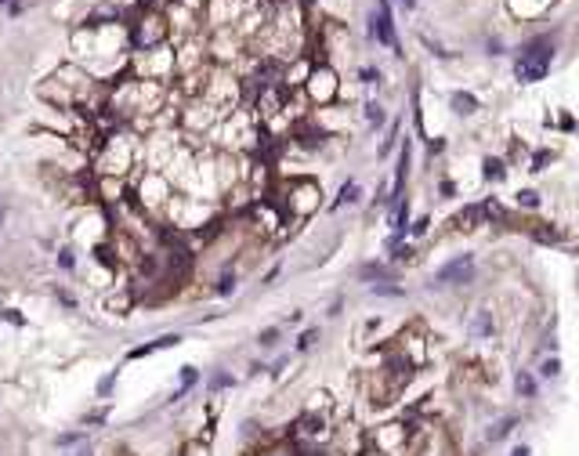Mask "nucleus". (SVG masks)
I'll list each match as a JSON object with an SVG mask.
<instances>
[{
    "mask_svg": "<svg viewBox=\"0 0 579 456\" xmlns=\"http://www.w3.org/2000/svg\"><path fill=\"white\" fill-rule=\"evenodd\" d=\"M94 178H120L131 181L134 170H141V138L134 127H112L98 134V145L91 152Z\"/></svg>",
    "mask_w": 579,
    "mask_h": 456,
    "instance_id": "obj_1",
    "label": "nucleus"
},
{
    "mask_svg": "<svg viewBox=\"0 0 579 456\" xmlns=\"http://www.w3.org/2000/svg\"><path fill=\"white\" fill-rule=\"evenodd\" d=\"M127 185H131V199L138 203V210L149 214V217H159V214H163V207H167L170 196H174V185L167 181L163 170H149V167L134 170V178L127 181Z\"/></svg>",
    "mask_w": 579,
    "mask_h": 456,
    "instance_id": "obj_2",
    "label": "nucleus"
},
{
    "mask_svg": "<svg viewBox=\"0 0 579 456\" xmlns=\"http://www.w3.org/2000/svg\"><path fill=\"white\" fill-rule=\"evenodd\" d=\"M319 207H323V192L312 178H286L279 185V210L286 214V221L312 217Z\"/></svg>",
    "mask_w": 579,
    "mask_h": 456,
    "instance_id": "obj_3",
    "label": "nucleus"
},
{
    "mask_svg": "<svg viewBox=\"0 0 579 456\" xmlns=\"http://www.w3.org/2000/svg\"><path fill=\"white\" fill-rule=\"evenodd\" d=\"M127 76H134V80H156V84L174 80V76H178L174 51L167 44L152 47V51H131V58H127Z\"/></svg>",
    "mask_w": 579,
    "mask_h": 456,
    "instance_id": "obj_4",
    "label": "nucleus"
},
{
    "mask_svg": "<svg viewBox=\"0 0 579 456\" xmlns=\"http://www.w3.org/2000/svg\"><path fill=\"white\" fill-rule=\"evenodd\" d=\"M167 11H156L145 4L138 15H134V22H127V40H131V51H152V47L159 44H167Z\"/></svg>",
    "mask_w": 579,
    "mask_h": 456,
    "instance_id": "obj_5",
    "label": "nucleus"
},
{
    "mask_svg": "<svg viewBox=\"0 0 579 456\" xmlns=\"http://www.w3.org/2000/svg\"><path fill=\"white\" fill-rule=\"evenodd\" d=\"M551 62H554V44L546 40V37H536L533 44H525V51L518 58V66H514V73H518L522 84H536V80H543V76H546Z\"/></svg>",
    "mask_w": 579,
    "mask_h": 456,
    "instance_id": "obj_6",
    "label": "nucleus"
},
{
    "mask_svg": "<svg viewBox=\"0 0 579 456\" xmlns=\"http://www.w3.org/2000/svg\"><path fill=\"white\" fill-rule=\"evenodd\" d=\"M301 94H304L312 105H319V109L333 105V98H337V73H333V66H312V73H308V80H304Z\"/></svg>",
    "mask_w": 579,
    "mask_h": 456,
    "instance_id": "obj_7",
    "label": "nucleus"
},
{
    "mask_svg": "<svg viewBox=\"0 0 579 456\" xmlns=\"http://www.w3.org/2000/svg\"><path fill=\"white\" fill-rule=\"evenodd\" d=\"M474 275V257L471 254H460L453 261H445L438 272H434L431 279V286H460V282H471Z\"/></svg>",
    "mask_w": 579,
    "mask_h": 456,
    "instance_id": "obj_8",
    "label": "nucleus"
},
{
    "mask_svg": "<svg viewBox=\"0 0 579 456\" xmlns=\"http://www.w3.org/2000/svg\"><path fill=\"white\" fill-rule=\"evenodd\" d=\"M247 0H211V4H206V15H211V26L217 29H232V22H239L247 15Z\"/></svg>",
    "mask_w": 579,
    "mask_h": 456,
    "instance_id": "obj_9",
    "label": "nucleus"
},
{
    "mask_svg": "<svg viewBox=\"0 0 579 456\" xmlns=\"http://www.w3.org/2000/svg\"><path fill=\"white\" fill-rule=\"evenodd\" d=\"M369 33H373L384 47H391L395 55H402L398 37H395V22H391V4H388V0H380V11H373V19H369Z\"/></svg>",
    "mask_w": 579,
    "mask_h": 456,
    "instance_id": "obj_10",
    "label": "nucleus"
},
{
    "mask_svg": "<svg viewBox=\"0 0 579 456\" xmlns=\"http://www.w3.org/2000/svg\"><path fill=\"white\" fill-rule=\"evenodd\" d=\"M406 438H409L406 423H384V428H377V435H373V446L380 453H395V449L406 446Z\"/></svg>",
    "mask_w": 579,
    "mask_h": 456,
    "instance_id": "obj_11",
    "label": "nucleus"
},
{
    "mask_svg": "<svg viewBox=\"0 0 579 456\" xmlns=\"http://www.w3.org/2000/svg\"><path fill=\"white\" fill-rule=\"evenodd\" d=\"M181 340H185L181 334H163V337H156V340H149V344H138V348H131V352H127V363L149 358V355H156V352H170V348H178Z\"/></svg>",
    "mask_w": 579,
    "mask_h": 456,
    "instance_id": "obj_12",
    "label": "nucleus"
},
{
    "mask_svg": "<svg viewBox=\"0 0 579 456\" xmlns=\"http://www.w3.org/2000/svg\"><path fill=\"white\" fill-rule=\"evenodd\" d=\"M87 442H91V431H87V428H62V431L51 438V446L62 449V453H73V449L87 446Z\"/></svg>",
    "mask_w": 579,
    "mask_h": 456,
    "instance_id": "obj_13",
    "label": "nucleus"
},
{
    "mask_svg": "<svg viewBox=\"0 0 579 456\" xmlns=\"http://www.w3.org/2000/svg\"><path fill=\"white\" fill-rule=\"evenodd\" d=\"M235 290H239V272H235V264H229V268H221V272L214 275L211 293H214V297H232Z\"/></svg>",
    "mask_w": 579,
    "mask_h": 456,
    "instance_id": "obj_14",
    "label": "nucleus"
},
{
    "mask_svg": "<svg viewBox=\"0 0 579 456\" xmlns=\"http://www.w3.org/2000/svg\"><path fill=\"white\" fill-rule=\"evenodd\" d=\"M235 384H239V376L224 366H217L211 376H206V391H211V395H224V391H232Z\"/></svg>",
    "mask_w": 579,
    "mask_h": 456,
    "instance_id": "obj_15",
    "label": "nucleus"
},
{
    "mask_svg": "<svg viewBox=\"0 0 579 456\" xmlns=\"http://www.w3.org/2000/svg\"><path fill=\"white\" fill-rule=\"evenodd\" d=\"M109 413H112V402H98L94 410H87L84 417L76 420V428H105V420H109Z\"/></svg>",
    "mask_w": 579,
    "mask_h": 456,
    "instance_id": "obj_16",
    "label": "nucleus"
},
{
    "mask_svg": "<svg viewBox=\"0 0 579 456\" xmlns=\"http://www.w3.org/2000/svg\"><path fill=\"white\" fill-rule=\"evenodd\" d=\"M359 279L362 282H391V268L380 261H366V264H359Z\"/></svg>",
    "mask_w": 579,
    "mask_h": 456,
    "instance_id": "obj_17",
    "label": "nucleus"
},
{
    "mask_svg": "<svg viewBox=\"0 0 579 456\" xmlns=\"http://www.w3.org/2000/svg\"><path fill=\"white\" fill-rule=\"evenodd\" d=\"M174 456H214V442H203V438H181Z\"/></svg>",
    "mask_w": 579,
    "mask_h": 456,
    "instance_id": "obj_18",
    "label": "nucleus"
},
{
    "mask_svg": "<svg viewBox=\"0 0 579 456\" xmlns=\"http://www.w3.org/2000/svg\"><path fill=\"white\" fill-rule=\"evenodd\" d=\"M55 264H58V272H76V268H80L76 246H73V243H62V246L55 250Z\"/></svg>",
    "mask_w": 579,
    "mask_h": 456,
    "instance_id": "obj_19",
    "label": "nucleus"
},
{
    "mask_svg": "<svg viewBox=\"0 0 579 456\" xmlns=\"http://www.w3.org/2000/svg\"><path fill=\"white\" fill-rule=\"evenodd\" d=\"M116 384H120V370H109L98 384H94V399L98 402H112V395H116Z\"/></svg>",
    "mask_w": 579,
    "mask_h": 456,
    "instance_id": "obj_20",
    "label": "nucleus"
},
{
    "mask_svg": "<svg viewBox=\"0 0 579 456\" xmlns=\"http://www.w3.org/2000/svg\"><path fill=\"white\" fill-rule=\"evenodd\" d=\"M449 105H453L460 116H471L474 109H478V98H474V94H467V91H453V94H449Z\"/></svg>",
    "mask_w": 579,
    "mask_h": 456,
    "instance_id": "obj_21",
    "label": "nucleus"
},
{
    "mask_svg": "<svg viewBox=\"0 0 579 456\" xmlns=\"http://www.w3.org/2000/svg\"><path fill=\"white\" fill-rule=\"evenodd\" d=\"M279 340H283V329L279 326H265L261 329V334H257V348H261V352H271V348H279Z\"/></svg>",
    "mask_w": 579,
    "mask_h": 456,
    "instance_id": "obj_22",
    "label": "nucleus"
},
{
    "mask_svg": "<svg viewBox=\"0 0 579 456\" xmlns=\"http://www.w3.org/2000/svg\"><path fill=\"white\" fill-rule=\"evenodd\" d=\"M315 344H319V326H308V329H301V334H297L294 352H297V355H304V352H312Z\"/></svg>",
    "mask_w": 579,
    "mask_h": 456,
    "instance_id": "obj_23",
    "label": "nucleus"
},
{
    "mask_svg": "<svg viewBox=\"0 0 579 456\" xmlns=\"http://www.w3.org/2000/svg\"><path fill=\"white\" fill-rule=\"evenodd\" d=\"M514 428H518V420H514V417H504V420H496L492 428L486 431V438H489V442H500V438H507Z\"/></svg>",
    "mask_w": 579,
    "mask_h": 456,
    "instance_id": "obj_24",
    "label": "nucleus"
},
{
    "mask_svg": "<svg viewBox=\"0 0 579 456\" xmlns=\"http://www.w3.org/2000/svg\"><path fill=\"white\" fill-rule=\"evenodd\" d=\"M471 337H492V316L489 311H478L471 319Z\"/></svg>",
    "mask_w": 579,
    "mask_h": 456,
    "instance_id": "obj_25",
    "label": "nucleus"
},
{
    "mask_svg": "<svg viewBox=\"0 0 579 456\" xmlns=\"http://www.w3.org/2000/svg\"><path fill=\"white\" fill-rule=\"evenodd\" d=\"M178 384H181V387H188V391H192V387H199V384H203L199 366H181V370H178Z\"/></svg>",
    "mask_w": 579,
    "mask_h": 456,
    "instance_id": "obj_26",
    "label": "nucleus"
},
{
    "mask_svg": "<svg viewBox=\"0 0 579 456\" xmlns=\"http://www.w3.org/2000/svg\"><path fill=\"white\" fill-rule=\"evenodd\" d=\"M359 192H362V188H359L355 181H348V185L341 188V196H337V199L330 203V207H333V210H341V207H344V203H355V199H359Z\"/></svg>",
    "mask_w": 579,
    "mask_h": 456,
    "instance_id": "obj_27",
    "label": "nucleus"
},
{
    "mask_svg": "<svg viewBox=\"0 0 579 456\" xmlns=\"http://www.w3.org/2000/svg\"><path fill=\"white\" fill-rule=\"evenodd\" d=\"M514 387H518V395H525V399H533V395H536V381H533V376H528L525 370L514 376Z\"/></svg>",
    "mask_w": 579,
    "mask_h": 456,
    "instance_id": "obj_28",
    "label": "nucleus"
},
{
    "mask_svg": "<svg viewBox=\"0 0 579 456\" xmlns=\"http://www.w3.org/2000/svg\"><path fill=\"white\" fill-rule=\"evenodd\" d=\"M481 217H486V214H481V207H467V210H463V214L456 217V225H460V228H474V225L481 221Z\"/></svg>",
    "mask_w": 579,
    "mask_h": 456,
    "instance_id": "obj_29",
    "label": "nucleus"
},
{
    "mask_svg": "<svg viewBox=\"0 0 579 456\" xmlns=\"http://www.w3.org/2000/svg\"><path fill=\"white\" fill-rule=\"evenodd\" d=\"M286 366H290V355H279V358H271V363H268V376H271V381H279Z\"/></svg>",
    "mask_w": 579,
    "mask_h": 456,
    "instance_id": "obj_30",
    "label": "nucleus"
},
{
    "mask_svg": "<svg viewBox=\"0 0 579 456\" xmlns=\"http://www.w3.org/2000/svg\"><path fill=\"white\" fill-rule=\"evenodd\" d=\"M362 109H366V120L373 123V127H377V123H384V105H377V102H366Z\"/></svg>",
    "mask_w": 579,
    "mask_h": 456,
    "instance_id": "obj_31",
    "label": "nucleus"
},
{
    "mask_svg": "<svg viewBox=\"0 0 579 456\" xmlns=\"http://www.w3.org/2000/svg\"><path fill=\"white\" fill-rule=\"evenodd\" d=\"M504 174H507V170H504L500 160H486V178H489V181H500Z\"/></svg>",
    "mask_w": 579,
    "mask_h": 456,
    "instance_id": "obj_32",
    "label": "nucleus"
},
{
    "mask_svg": "<svg viewBox=\"0 0 579 456\" xmlns=\"http://www.w3.org/2000/svg\"><path fill=\"white\" fill-rule=\"evenodd\" d=\"M0 322H15V326H26V316H22V311H15V308H4V311H0Z\"/></svg>",
    "mask_w": 579,
    "mask_h": 456,
    "instance_id": "obj_33",
    "label": "nucleus"
},
{
    "mask_svg": "<svg viewBox=\"0 0 579 456\" xmlns=\"http://www.w3.org/2000/svg\"><path fill=\"white\" fill-rule=\"evenodd\" d=\"M373 293H380V297H398L402 286H391V282H373Z\"/></svg>",
    "mask_w": 579,
    "mask_h": 456,
    "instance_id": "obj_34",
    "label": "nucleus"
},
{
    "mask_svg": "<svg viewBox=\"0 0 579 456\" xmlns=\"http://www.w3.org/2000/svg\"><path fill=\"white\" fill-rule=\"evenodd\" d=\"M359 80H362V84H380V73H377L373 66H362V69H359Z\"/></svg>",
    "mask_w": 579,
    "mask_h": 456,
    "instance_id": "obj_35",
    "label": "nucleus"
},
{
    "mask_svg": "<svg viewBox=\"0 0 579 456\" xmlns=\"http://www.w3.org/2000/svg\"><path fill=\"white\" fill-rule=\"evenodd\" d=\"M261 373H268V363H261V358H253V363L247 366V381H253V376H261Z\"/></svg>",
    "mask_w": 579,
    "mask_h": 456,
    "instance_id": "obj_36",
    "label": "nucleus"
},
{
    "mask_svg": "<svg viewBox=\"0 0 579 456\" xmlns=\"http://www.w3.org/2000/svg\"><path fill=\"white\" fill-rule=\"evenodd\" d=\"M540 373H543V376H558V373H561V363H558V358H546V363L540 366Z\"/></svg>",
    "mask_w": 579,
    "mask_h": 456,
    "instance_id": "obj_37",
    "label": "nucleus"
},
{
    "mask_svg": "<svg viewBox=\"0 0 579 456\" xmlns=\"http://www.w3.org/2000/svg\"><path fill=\"white\" fill-rule=\"evenodd\" d=\"M69 456H98V446H94V442H87V446H80V449H73Z\"/></svg>",
    "mask_w": 579,
    "mask_h": 456,
    "instance_id": "obj_38",
    "label": "nucleus"
},
{
    "mask_svg": "<svg viewBox=\"0 0 579 456\" xmlns=\"http://www.w3.org/2000/svg\"><path fill=\"white\" fill-rule=\"evenodd\" d=\"M170 4H178V0H149V8H156V11H167Z\"/></svg>",
    "mask_w": 579,
    "mask_h": 456,
    "instance_id": "obj_39",
    "label": "nucleus"
},
{
    "mask_svg": "<svg viewBox=\"0 0 579 456\" xmlns=\"http://www.w3.org/2000/svg\"><path fill=\"white\" fill-rule=\"evenodd\" d=\"M518 203H525V207H536L540 199H536V192H522V196H518Z\"/></svg>",
    "mask_w": 579,
    "mask_h": 456,
    "instance_id": "obj_40",
    "label": "nucleus"
},
{
    "mask_svg": "<svg viewBox=\"0 0 579 456\" xmlns=\"http://www.w3.org/2000/svg\"><path fill=\"white\" fill-rule=\"evenodd\" d=\"M551 160V152H536V160H533V170H543V163Z\"/></svg>",
    "mask_w": 579,
    "mask_h": 456,
    "instance_id": "obj_41",
    "label": "nucleus"
},
{
    "mask_svg": "<svg viewBox=\"0 0 579 456\" xmlns=\"http://www.w3.org/2000/svg\"><path fill=\"white\" fill-rule=\"evenodd\" d=\"M427 225H431V221H427V217H420V221H416V225H413L409 232H413V235H424V232H427Z\"/></svg>",
    "mask_w": 579,
    "mask_h": 456,
    "instance_id": "obj_42",
    "label": "nucleus"
},
{
    "mask_svg": "<svg viewBox=\"0 0 579 456\" xmlns=\"http://www.w3.org/2000/svg\"><path fill=\"white\" fill-rule=\"evenodd\" d=\"M301 456H344V453H337V449H315V453H301Z\"/></svg>",
    "mask_w": 579,
    "mask_h": 456,
    "instance_id": "obj_43",
    "label": "nucleus"
},
{
    "mask_svg": "<svg viewBox=\"0 0 579 456\" xmlns=\"http://www.w3.org/2000/svg\"><path fill=\"white\" fill-rule=\"evenodd\" d=\"M4 225H8V199L0 196V228H4Z\"/></svg>",
    "mask_w": 579,
    "mask_h": 456,
    "instance_id": "obj_44",
    "label": "nucleus"
},
{
    "mask_svg": "<svg viewBox=\"0 0 579 456\" xmlns=\"http://www.w3.org/2000/svg\"><path fill=\"white\" fill-rule=\"evenodd\" d=\"M510 456H528V446H518V449H514Z\"/></svg>",
    "mask_w": 579,
    "mask_h": 456,
    "instance_id": "obj_45",
    "label": "nucleus"
},
{
    "mask_svg": "<svg viewBox=\"0 0 579 456\" xmlns=\"http://www.w3.org/2000/svg\"><path fill=\"white\" fill-rule=\"evenodd\" d=\"M239 456H265V449H250V453H239Z\"/></svg>",
    "mask_w": 579,
    "mask_h": 456,
    "instance_id": "obj_46",
    "label": "nucleus"
},
{
    "mask_svg": "<svg viewBox=\"0 0 579 456\" xmlns=\"http://www.w3.org/2000/svg\"><path fill=\"white\" fill-rule=\"evenodd\" d=\"M402 8H406V11H413V8H416V0H402Z\"/></svg>",
    "mask_w": 579,
    "mask_h": 456,
    "instance_id": "obj_47",
    "label": "nucleus"
},
{
    "mask_svg": "<svg viewBox=\"0 0 579 456\" xmlns=\"http://www.w3.org/2000/svg\"><path fill=\"white\" fill-rule=\"evenodd\" d=\"M0 449H4V446H0Z\"/></svg>",
    "mask_w": 579,
    "mask_h": 456,
    "instance_id": "obj_48",
    "label": "nucleus"
}]
</instances>
